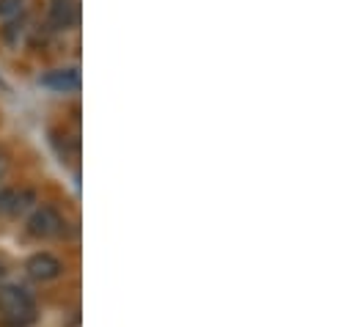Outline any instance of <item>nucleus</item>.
<instances>
[{"mask_svg": "<svg viewBox=\"0 0 355 327\" xmlns=\"http://www.w3.org/2000/svg\"><path fill=\"white\" fill-rule=\"evenodd\" d=\"M14 193L17 190H8V187H0V212H8L14 209Z\"/></svg>", "mask_w": 355, "mask_h": 327, "instance_id": "0eeeda50", "label": "nucleus"}, {"mask_svg": "<svg viewBox=\"0 0 355 327\" xmlns=\"http://www.w3.org/2000/svg\"><path fill=\"white\" fill-rule=\"evenodd\" d=\"M0 311L8 327H28L36 322V306L28 289L22 286H0Z\"/></svg>", "mask_w": 355, "mask_h": 327, "instance_id": "f257e3e1", "label": "nucleus"}, {"mask_svg": "<svg viewBox=\"0 0 355 327\" xmlns=\"http://www.w3.org/2000/svg\"><path fill=\"white\" fill-rule=\"evenodd\" d=\"M25 0H0V19H11L22 11Z\"/></svg>", "mask_w": 355, "mask_h": 327, "instance_id": "423d86ee", "label": "nucleus"}, {"mask_svg": "<svg viewBox=\"0 0 355 327\" xmlns=\"http://www.w3.org/2000/svg\"><path fill=\"white\" fill-rule=\"evenodd\" d=\"M42 85L53 88V91H61V94H72L80 88V72L75 67H67V69H53L42 78Z\"/></svg>", "mask_w": 355, "mask_h": 327, "instance_id": "20e7f679", "label": "nucleus"}, {"mask_svg": "<svg viewBox=\"0 0 355 327\" xmlns=\"http://www.w3.org/2000/svg\"><path fill=\"white\" fill-rule=\"evenodd\" d=\"M64 272V264L53 256V253H36V256H31V261H28V275L33 278V281H55L58 275Z\"/></svg>", "mask_w": 355, "mask_h": 327, "instance_id": "7ed1b4c3", "label": "nucleus"}, {"mask_svg": "<svg viewBox=\"0 0 355 327\" xmlns=\"http://www.w3.org/2000/svg\"><path fill=\"white\" fill-rule=\"evenodd\" d=\"M3 275H6V264L0 261V278H3Z\"/></svg>", "mask_w": 355, "mask_h": 327, "instance_id": "6e6552de", "label": "nucleus"}, {"mask_svg": "<svg viewBox=\"0 0 355 327\" xmlns=\"http://www.w3.org/2000/svg\"><path fill=\"white\" fill-rule=\"evenodd\" d=\"M3 168H6V160H3V154H0V170H3Z\"/></svg>", "mask_w": 355, "mask_h": 327, "instance_id": "1a4fd4ad", "label": "nucleus"}, {"mask_svg": "<svg viewBox=\"0 0 355 327\" xmlns=\"http://www.w3.org/2000/svg\"><path fill=\"white\" fill-rule=\"evenodd\" d=\"M50 17H53L55 28H69L75 22V3L72 0H53Z\"/></svg>", "mask_w": 355, "mask_h": 327, "instance_id": "39448f33", "label": "nucleus"}, {"mask_svg": "<svg viewBox=\"0 0 355 327\" xmlns=\"http://www.w3.org/2000/svg\"><path fill=\"white\" fill-rule=\"evenodd\" d=\"M28 234L36 240H50L64 234V218L53 206H42L28 218Z\"/></svg>", "mask_w": 355, "mask_h": 327, "instance_id": "f03ea898", "label": "nucleus"}]
</instances>
